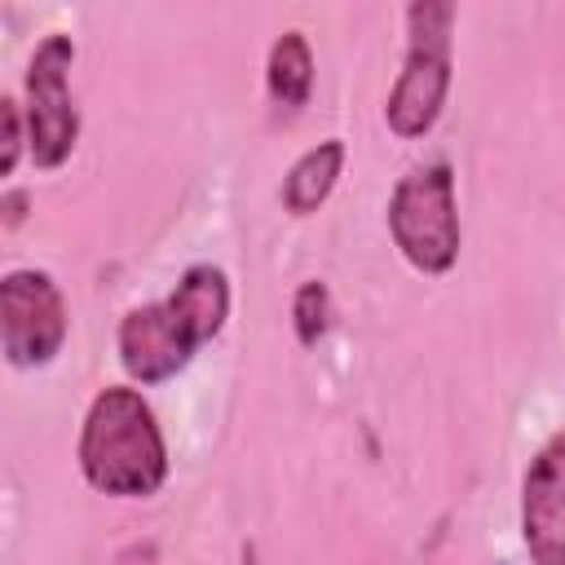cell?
<instances>
[{
	"mask_svg": "<svg viewBox=\"0 0 565 565\" xmlns=\"http://www.w3.org/2000/svg\"><path fill=\"white\" fill-rule=\"evenodd\" d=\"M71 335V309L49 269H9L0 278V349L18 371L49 366Z\"/></svg>",
	"mask_w": 565,
	"mask_h": 565,
	"instance_id": "5",
	"label": "cell"
},
{
	"mask_svg": "<svg viewBox=\"0 0 565 565\" xmlns=\"http://www.w3.org/2000/svg\"><path fill=\"white\" fill-rule=\"evenodd\" d=\"M327 327H331V291H327V282L309 278L291 296V331L305 349H313L327 335Z\"/></svg>",
	"mask_w": 565,
	"mask_h": 565,
	"instance_id": "10",
	"label": "cell"
},
{
	"mask_svg": "<svg viewBox=\"0 0 565 565\" xmlns=\"http://www.w3.org/2000/svg\"><path fill=\"white\" fill-rule=\"evenodd\" d=\"M0 124H4V154H0V172L13 177L22 150H31V137H26V115L18 106V97H0Z\"/></svg>",
	"mask_w": 565,
	"mask_h": 565,
	"instance_id": "11",
	"label": "cell"
},
{
	"mask_svg": "<svg viewBox=\"0 0 565 565\" xmlns=\"http://www.w3.org/2000/svg\"><path fill=\"white\" fill-rule=\"evenodd\" d=\"M455 4L450 0H411L406 4V57L402 75L388 88L384 124L393 137L415 141L428 137L446 110L450 79H455Z\"/></svg>",
	"mask_w": 565,
	"mask_h": 565,
	"instance_id": "2",
	"label": "cell"
},
{
	"mask_svg": "<svg viewBox=\"0 0 565 565\" xmlns=\"http://www.w3.org/2000/svg\"><path fill=\"white\" fill-rule=\"evenodd\" d=\"M388 234L402 260L428 278H441L459 260V199H455V168L446 159L411 168L388 194Z\"/></svg>",
	"mask_w": 565,
	"mask_h": 565,
	"instance_id": "3",
	"label": "cell"
},
{
	"mask_svg": "<svg viewBox=\"0 0 565 565\" xmlns=\"http://www.w3.org/2000/svg\"><path fill=\"white\" fill-rule=\"evenodd\" d=\"M344 141L340 137H327V141H318V146H309L291 168H287V177H282V207L291 212V216H309V212H318L327 199H331V190H335V181H340V172H344Z\"/></svg>",
	"mask_w": 565,
	"mask_h": 565,
	"instance_id": "8",
	"label": "cell"
},
{
	"mask_svg": "<svg viewBox=\"0 0 565 565\" xmlns=\"http://www.w3.org/2000/svg\"><path fill=\"white\" fill-rule=\"evenodd\" d=\"M115 349H119V366L132 384H163L177 371L190 366V358L203 349L199 331L185 322V313L163 296L150 305H137L119 318L115 331Z\"/></svg>",
	"mask_w": 565,
	"mask_h": 565,
	"instance_id": "6",
	"label": "cell"
},
{
	"mask_svg": "<svg viewBox=\"0 0 565 565\" xmlns=\"http://www.w3.org/2000/svg\"><path fill=\"white\" fill-rule=\"evenodd\" d=\"M265 88H269V102L282 115H296L300 106H309V93H313V49H309L305 31H282L269 44Z\"/></svg>",
	"mask_w": 565,
	"mask_h": 565,
	"instance_id": "9",
	"label": "cell"
},
{
	"mask_svg": "<svg viewBox=\"0 0 565 565\" xmlns=\"http://www.w3.org/2000/svg\"><path fill=\"white\" fill-rule=\"evenodd\" d=\"M4 230H18L26 216V190H4Z\"/></svg>",
	"mask_w": 565,
	"mask_h": 565,
	"instance_id": "12",
	"label": "cell"
},
{
	"mask_svg": "<svg viewBox=\"0 0 565 565\" xmlns=\"http://www.w3.org/2000/svg\"><path fill=\"white\" fill-rule=\"evenodd\" d=\"M79 477L110 499H150L168 481V441L154 406L132 384H106L79 424Z\"/></svg>",
	"mask_w": 565,
	"mask_h": 565,
	"instance_id": "1",
	"label": "cell"
},
{
	"mask_svg": "<svg viewBox=\"0 0 565 565\" xmlns=\"http://www.w3.org/2000/svg\"><path fill=\"white\" fill-rule=\"evenodd\" d=\"M521 539L534 565H565V428L534 450L521 477Z\"/></svg>",
	"mask_w": 565,
	"mask_h": 565,
	"instance_id": "7",
	"label": "cell"
},
{
	"mask_svg": "<svg viewBox=\"0 0 565 565\" xmlns=\"http://www.w3.org/2000/svg\"><path fill=\"white\" fill-rule=\"evenodd\" d=\"M71 66H75V40L66 31L44 35L26 62V79H22V93H26L22 115H26V137H31L26 154L40 172L62 168L79 141V110L66 88Z\"/></svg>",
	"mask_w": 565,
	"mask_h": 565,
	"instance_id": "4",
	"label": "cell"
}]
</instances>
